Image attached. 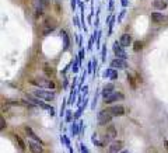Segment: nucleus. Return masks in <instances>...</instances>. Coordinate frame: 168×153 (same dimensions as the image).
I'll return each mask as SVG.
<instances>
[{
    "label": "nucleus",
    "mask_w": 168,
    "mask_h": 153,
    "mask_svg": "<svg viewBox=\"0 0 168 153\" xmlns=\"http://www.w3.org/2000/svg\"><path fill=\"white\" fill-rule=\"evenodd\" d=\"M31 83L34 86H38L39 89H45V90H53L56 87V84L48 77H35V79L31 80Z\"/></svg>",
    "instance_id": "obj_1"
},
{
    "label": "nucleus",
    "mask_w": 168,
    "mask_h": 153,
    "mask_svg": "<svg viewBox=\"0 0 168 153\" xmlns=\"http://www.w3.org/2000/svg\"><path fill=\"white\" fill-rule=\"evenodd\" d=\"M32 96L38 97L42 101H52L55 100V91L53 90H45V89H36L32 91Z\"/></svg>",
    "instance_id": "obj_2"
},
{
    "label": "nucleus",
    "mask_w": 168,
    "mask_h": 153,
    "mask_svg": "<svg viewBox=\"0 0 168 153\" xmlns=\"http://www.w3.org/2000/svg\"><path fill=\"white\" fill-rule=\"evenodd\" d=\"M56 27H58V21H56L53 17L46 16L45 18H43V31H42V34L43 35H48L49 33H52V31L55 30Z\"/></svg>",
    "instance_id": "obj_3"
},
{
    "label": "nucleus",
    "mask_w": 168,
    "mask_h": 153,
    "mask_svg": "<svg viewBox=\"0 0 168 153\" xmlns=\"http://www.w3.org/2000/svg\"><path fill=\"white\" fill-rule=\"evenodd\" d=\"M112 114L109 113V111L106 110H102L98 113V115H97V120H98V124L99 125H106V124H109L112 121Z\"/></svg>",
    "instance_id": "obj_4"
},
{
    "label": "nucleus",
    "mask_w": 168,
    "mask_h": 153,
    "mask_svg": "<svg viewBox=\"0 0 168 153\" xmlns=\"http://www.w3.org/2000/svg\"><path fill=\"white\" fill-rule=\"evenodd\" d=\"M115 138H116V128L114 127V125H111V127L106 129L105 138H104V145H106V143H112L114 140H115Z\"/></svg>",
    "instance_id": "obj_5"
},
{
    "label": "nucleus",
    "mask_w": 168,
    "mask_h": 153,
    "mask_svg": "<svg viewBox=\"0 0 168 153\" xmlns=\"http://www.w3.org/2000/svg\"><path fill=\"white\" fill-rule=\"evenodd\" d=\"M123 149V142L122 140H114L112 143H109L108 153H121Z\"/></svg>",
    "instance_id": "obj_6"
},
{
    "label": "nucleus",
    "mask_w": 168,
    "mask_h": 153,
    "mask_svg": "<svg viewBox=\"0 0 168 153\" xmlns=\"http://www.w3.org/2000/svg\"><path fill=\"white\" fill-rule=\"evenodd\" d=\"M112 49H114V52H115L116 58H119V59H125V60H126V53H125V51H123V47H122V45H121L119 42H115V44H114Z\"/></svg>",
    "instance_id": "obj_7"
},
{
    "label": "nucleus",
    "mask_w": 168,
    "mask_h": 153,
    "mask_svg": "<svg viewBox=\"0 0 168 153\" xmlns=\"http://www.w3.org/2000/svg\"><path fill=\"white\" fill-rule=\"evenodd\" d=\"M24 132H25L27 136L31 138V139H32L34 142H38V143H41V145L43 143V142H42V139H41V138L38 136V135H36V133L32 131V128H30V127H27V125H25V127H24Z\"/></svg>",
    "instance_id": "obj_8"
},
{
    "label": "nucleus",
    "mask_w": 168,
    "mask_h": 153,
    "mask_svg": "<svg viewBox=\"0 0 168 153\" xmlns=\"http://www.w3.org/2000/svg\"><path fill=\"white\" fill-rule=\"evenodd\" d=\"M128 63H126L125 59H119V58H115V59L111 60V67L112 69H126Z\"/></svg>",
    "instance_id": "obj_9"
},
{
    "label": "nucleus",
    "mask_w": 168,
    "mask_h": 153,
    "mask_svg": "<svg viewBox=\"0 0 168 153\" xmlns=\"http://www.w3.org/2000/svg\"><path fill=\"white\" fill-rule=\"evenodd\" d=\"M108 111L114 117H122L123 114H125V107L123 105H112L108 108Z\"/></svg>",
    "instance_id": "obj_10"
},
{
    "label": "nucleus",
    "mask_w": 168,
    "mask_h": 153,
    "mask_svg": "<svg viewBox=\"0 0 168 153\" xmlns=\"http://www.w3.org/2000/svg\"><path fill=\"white\" fill-rule=\"evenodd\" d=\"M125 98V96H123V93H119V91H114V93L111 94V96L106 98V100H104L106 104H112L115 103V101H119V100H123Z\"/></svg>",
    "instance_id": "obj_11"
},
{
    "label": "nucleus",
    "mask_w": 168,
    "mask_h": 153,
    "mask_svg": "<svg viewBox=\"0 0 168 153\" xmlns=\"http://www.w3.org/2000/svg\"><path fill=\"white\" fill-rule=\"evenodd\" d=\"M28 147H30L31 153H43L42 145L38 142H28Z\"/></svg>",
    "instance_id": "obj_12"
},
{
    "label": "nucleus",
    "mask_w": 168,
    "mask_h": 153,
    "mask_svg": "<svg viewBox=\"0 0 168 153\" xmlns=\"http://www.w3.org/2000/svg\"><path fill=\"white\" fill-rule=\"evenodd\" d=\"M151 20L154 21V23H164V21L168 20V17L165 16V14H162V13L154 11V13H151Z\"/></svg>",
    "instance_id": "obj_13"
},
{
    "label": "nucleus",
    "mask_w": 168,
    "mask_h": 153,
    "mask_svg": "<svg viewBox=\"0 0 168 153\" xmlns=\"http://www.w3.org/2000/svg\"><path fill=\"white\" fill-rule=\"evenodd\" d=\"M112 93H114V84H112V83L105 84V86H104V89H102V91H101L102 97H104V100H106V98H108Z\"/></svg>",
    "instance_id": "obj_14"
},
{
    "label": "nucleus",
    "mask_w": 168,
    "mask_h": 153,
    "mask_svg": "<svg viewBox=\"0 0 168 153\" xmlns=\"http://www.w3.org/2000/svg\"><path fill=\"white\" fill-rule=\"evenodd\" d=\"M119 44H121L123 48L129 47V45L132 44V37H130L129 34H122V35H121V38H119Z\"/></svg>",
    "instance_id": "obj_15"
},
{
    "label": "nucleus",
    "mask_w": 168,
    "mask_h": 153,
    "mask_svg": "<svg viewBox=\"0 0 168 153\" xmlns=\"http://www.w3.org/2000/svg\"><path fill=\"white\" fill-rule=\"evenodd\" d=\"M104 77H108V79L111 80H116L118 79V72H116L115 69H112V67H109V69H105L104 70V75H102Z\"/></svg>",
    "instance_id": "obj_16"
},
{
    "label": "nucleus",
    "mask_w": 168,
    "mask_h": 153,
    "mask_svg": "<svg viewBox=\"0 0 168 153\" xmlns=\"http://www.w3.org/2000/svg\"><path fill=\"white\" fill-rule=\"evenodd\" d=\"M153 7L154 9H157V10H164V9H167V0H154L153 2Z\"/></svg>",
    "instance_id": "obj_17"
},
{
    "label": "nucleus",
    "mask_w": 168,
    "mask_h": 153,
    "mask_svg": "<svg viewBox=\"0 0 168 153\" xmlns=\"http://www.w3.org/2000/svg\"><path fill=\"white\" fill-rule=\"evenodd\" d=\"M60 35L63 37V49L66 51L67 48H69V44H70V40H69V35H67V33L65 30L60 31Z\"/></svg>",
    "instance_id": "obj_18"
},
{
    "label": "nucleus",
    "mask_w": 168,
    "mask_h": 153,
    "mask_svg": "<svg viewBox=\"0 0 168 153\" xmlns=\"http://www.w3.org/2000/svg\"><path fill=\"white\" fill-rule=\"evenodd\" d=\"M70 132H72L73 136H76L77 133L80 132V125H77L76 122H73V124H72V127H70Z\"/></svg>",
    "instance_id": "obj_19"
},
{
    "label": "nucleus",
    "mask_w": 168,
    "mask_h": 153,
    "mask_svg": "<svg viewBox=\"0 0 168 153\" xmlns=\"http://www.w3.org/2000/svg\"><path fill=\"white\" fill-rule=\"evenodd\" d=\"M21 105H24V107H27V108H35V104L34 103H31L30 100H28V98H27V100H23L21 101Z\"/></svg>",
    "instance_id": "obj_20"
},
{
    "label": "nucleus",
    "mask_w": 168,
    "mask_h": 153,
    "mask_svg": "<svg viewBox=\"0 0 168 153\" xmlns=\"http://www.w3.org/2000/svg\"><path fill=\"white\" fill-rule=\"evenodd\" d=\"M16 140H17V143H18V146H20V149H21V150H25V143H24V140L21 139V136L16 135Z\"/></svg>",
    "instance_id": "obj_21"
},
{
    "label": "nucleus",
    "mask_w": 168,
    "mask_h": 153,
    "mask_svg": "<svg viewBox=\"0 0 168 153\" xmlns=\"http://www.w3.org/2000/svg\"><path fill=\"white\" fill-rule=\"evenodd\" d=\"M128 80L130 82V87L135 90L136 89V82H135V79H133V75H129L128 73Z\"/></svg>",
    "instance_id": "obj_22"
},
{
    "label": "nucleus",
    "mask_w": 168,
    "mask_h": 153,
    "mask_svg": "<svg viewBox=\"0 0 168 153\" xmlns=\"http://www.w3.org/2000/svg\"><path fill=\"white\" fill-rule=\"evenodd\" d=\"M101 51H102L101 52V59H102V62H105V59H106V45H104Z\"/></svg>",
    "instance_id": "obj_23"
},
{
    "label": "nucleus",
    "mask_w": 168,
    "mask_h": 153,
    "mask_svg": "<svg viewBox=\"0 0 168 153\" xmlns=\"http://www.w3.org/2000/svg\"><path fill=\"white\" fill-rule=\"evenodd\" d=\"M97 34H98V33H97ZM95 37H97V35L94 34V35H91V37H90V40H88V49H90V51L92 49V44H94V40H95Z\"/></svg>",
    "instance_id": "obj_24"
},
{
    "label": "nucleus",
    "mask_w": 168,
    "mask_h": 153,
    "mask_svg": "<svg viewBox=\"0 0 168 153\" xmlns=\"http://www.w3.org/2000/svg\"><path fill=\"white\" fill-rule=\"evenodd\" d=\"M74 100H76V91L72 90V93H70V98H69V104H73V103H74Z\"/></svg>",
    "instance_id": "obj_25"
},
{
    "label": "nucleus",
    "mask_w": 168,
    "mask_h": 153,
    "mask_svg": "<svg viewBox=\"0 0 168 153\" xmlns=\"http://www.w3.org/2000/svg\"><path fill=\"white\" fill-rule=\"evenodd\" d=\"M114 23H115V17L111 16V18H109V34L112 33V27H114Z\"/></svg>",
    "instance_id": "obj_26"
},
{
    "label": "nucleus",
    "mask_w": 168,
    "mask_h": 153,
    "mask_svg": "<svg viewBox=\"0 0 168 153\" xmlns=\"http://www.w3.org/2000/svg\"><path fill=\"white\" fill-rule=\"evenodd\" d=\"M139 49H142V42H140V41H136L135 42V52H139Z\"/></svg>",
    "instance_id": "obj_27"
},
{
    "label": "nucleus",
    "mask_w": 168,
    "mask_h": 153,
    "mask_svg": "<svg viewBox=\"0 0 168 153\" xmlns=\"http://www.w3.org/2000/svg\"><path fill=\"white\" fill-rule=\"evenodd\" d=\"M45 72L48 73V76H52L53 75V69H49V66H45Z\"/></svg>",
    "instance_id": "obj_28"
},
{
    "label": "nucleus",
    "mask_w": 168,
    "mask_h": 153,
    "mask_svg": "<svg viewBox=\"0 0 168 153\" xmlns=\"http://www.w3.org/2000/svg\"><path fill=\"white\" fill-rule=\"evenodd\" d=\"M66 121L67 122H72V111H67L66 113Z\"/></svg>",
    "instance_id": "obj_29"
},
{
    "label": "nucleus",
    "mask_w": 168,
    "mask_h": 153,
    "mask_svg": "<svg viewBox=\"0 0 168 153\" xmlns=\"http://www.w3.org/2000/svg\"><path fill=\"white\" fill-rule=\"evenodd\" d=\"M73 23H74V25L79 28V27H80V24H79V17H73Z\"/></svg>",
    "instance_id": "obj_30"
},
{
    "label": "nucleus",
    "mask_w": 168,
    "mask_h": 153,
    "mask_svg": "<svg viewBox=\"0 0 168 153\" xmlns=\"http://www.w3.org/2000/svg\"><path fill=\"white\" fill-rule=\"evenodd\" d=\"M0 124H2V125H0V128H2V131H3L4 128H6V121H4V118H2V120H0Z\"/></svg>",
    "instance_id": "obj_31"
},
{
    "label": "nucleus",
    "mask_w": 168,
    "mask_h": 153,
    "mask_svg": "<svg viewBox=\"0 0 168 153\" xmlns=\"http://www.w3.org/2000/svg\"><path fill=\"white\" fill-rule=\"evenodd\" d=\"M79 58H80V60L84 59V49H81V51L79 52Z\"/></svg>",
    "instance_id": "obj_32"
},
{
    "label": "nucleus",
    "mask_w": 168,
    "mask_h": 153,
    "mask_svg": "<svg viewBox=\"0 0 168 153\" xmlns=\"http://www.w3.org/2000/svg\"><path fill=\"white\" fill-rule=\"evenodd\" d=\"M70 3H72V10H76V0H70Z\"/></svg>",
    "instance_id": "obj_33"
},
{
    "label": "nucleus",
    "mask_w": 168,
    "mask_h": 153,
    "mask_svg": "<svg viewBox=\"0 0 168 153\" xmlns=\"http://www.w3.org/2000/svg\"><path fill=\"white\" fill-rule=\"evenodd\" d=\"M81 153H88V149H87L86 145H81Z\"/></svg>",
    "instance_id": "obj_34"
},
{
    "label": "nucleus",
    "mask_w": 168,
    "mask_h": 153,
    "mask_svg": "<svg viewBox=\"0 0 168 153\" xmlns=\"http://www.w3.org/2000/svg\"><path fill=\"white\" fill-rule=\"evenodd\" d=\"M92 70H94V69H92V60H91V62L88 63V73H91Z\"/></svg>",
    "instance_id": "obj_35"
},
{
    "label": "nucleus",
    "mask_w": 168,
    "mask_h": 153,
    "mask_svg": "<svg viewBox=\"0 0 168 153\" xmlns=\"http://www.w3.org/2000/svg\"><path fill=\"white\" fill-rule=\"evenodd\" d=\"M109 9H114V0H109Z\"/></svg>",
    "instance_id": "obj_36"
},
{
    "label": "nucleus",
    "mask_w": 168,
    "mask_h": 153,
    "mask_svg": "<svg viewBox=\"0 0 168 153\" xmlns=\"http://www.w3.org/2000/svg\"><path fill=\"white\" fill-rule=\"evenodd\" d=\"M123 16H125V11H122V13L119 14V18H118V21H121V20H122V17H123Z\"/></svg>",
    "instance_id": "obj_37"
},
{
    "label": "nucleus",
    "mask_w": 168,
    "mask_h": 153,
    "mask_svg": "<svg viewBox=\"0 0 168 153\" xmlns=\"http://www.w3.org/2000/svg\"><path fill=\"white\" fill-rule=\"evenodd\" d=\"M122 6H123V7L128 6V0H122Z\"/></svg>",
    "instance_id": "obj_38"
},
{
    "label": "nucleus",
    "mask_w": 168,
    "mask_h": 153,
    "mask_svg": "<svg viewBox=\"0 0 168 153\" xmlns=\"http://www.w3.org/2000/svg\"><path fill=\"white\" fill-rule=\"evenodd\" d=\"M49 2H50V0H42V3L45 4V6H48V4H49Z\"/></svg>",
    "instance_id": "obj_39"
},
{
    "label": "nucleus",
    "mask_w": 168,
    "mask_h": 153,
    "mask_svg": "<svg viewBox=\"0 0 168 153\" xmlns=\"http://www.w3.org/2000/svg\"><path fill=\"white\" fill-rule=\"evenodd\" d=\"M164 146H165V149H167V152H168V142L167 140H164Z\"/></svg>",
    "instance_id": "obj_40"
},
{
    "label": "nucleus",
    "mask_w": 168,
    "mask_h": 153,
    "mask_svg": "<svg viewBox=\"0 0 168 153\" xmlns=\"http://www.w3.org/2000/svg\"><path fill=\"white\" fill-rule=\"evenodd\" d=\"M121 153H129V150H122Z\"/></svg>",
    "instance_id": "obj_41"
},
{
    "label": "nucleus",
    "mask_w": 168,
    "mask_h": 153,
    "mask_svg": "<svg viewBox=\"0 0 168 153\" xmlns=\"http://www.w3.org/2000/svg\"><path fill=\"white\" fill-rule=\"evenodd\" d=\"M167 2H168V0H167Z\"/></svg>",
    "instance_id": "obj_42"
}]
</instances>
